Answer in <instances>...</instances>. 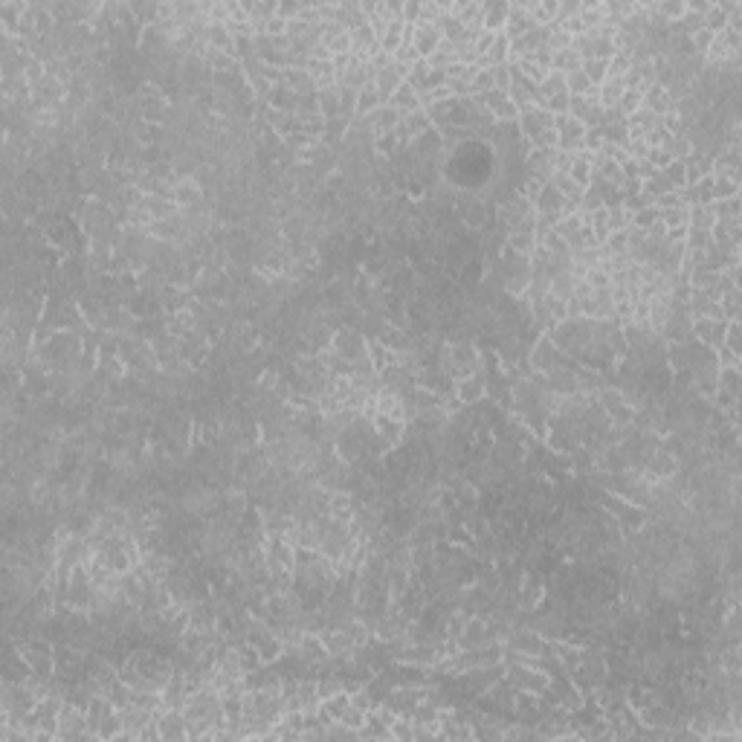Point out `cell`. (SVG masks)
Returning a JSON list of instances; mask_svg holds the SVG:
<instances>
[{
	"mask_svg": "<svg viewBox=\"0 0 742 742\" xmlns=\"http://www.w3.org/2000/svg\"><path fill=\"white\" fill-rule=\"evenodd\" d=\"M444 35H441L438 23H415V38H412V49L418 53V58H429L441 47Z\"/></svg>",
	"mask_w": 742,
	"mask_h": 742,
	"instance_id": "6da1fadb",
	"label": "cell"
},
{
	"mask_svg": "<svg viewBox=\"0 0 742 742\" xmlns=\"http://www.w3.org/2000/svg\"><path fill=\"white\" fill-rule=\"evenodd\" d=\"M725 325H728V319H708V316H702V319L693 322V334L702 340V345L716 348V345H722Z\"/></svg>",
	"mask_w": 742,
	"mask_h": 742,
	"instance_id": "7a4b0ae2",
	"label": "cell"
},
{
	"mask_svg": "<svg viewBox=\"0 0 742 742\" xmlns=\"http://www.w3.org/2000/svg\"><path fill=\"white\" fill-rule=\"evenodd\" d=\"M455 395H459L461 403H476V400H481V395H485V380L467 374L464 380L455 383Z\"/></svg>",
	"mask_w": 742,
	"mask_h": 742,
	"instance_id": "3957f363",
	"label": "cell"
},
{
	"mask_svg": "<svg viewBox=\"0 0 742 742\" xmlns=\"http://www.w3.org/2000/svg\"><path fill=\"white\" fill-rule=\"evenodd\" d=\"M583 73H586V79L592 82V87H601L606 82V76H609V61L606 58H586L583 61Z\"/></svg>",
	"mask_w": 742,
	"mask_h": 742,
	"instance_id": "277c9868",
	"label": "cell"
},
{
	"mask_svg": "<svg viewBox=\"0 0 742 742\" xmlns=\"http://www.w3.org/2000/svg\"><path fill=\"white\" fill-rule=\"evenodd\" d=\"M380 93H377V87H374V82H369L366 87H360V93H357V113L362 116V113H369V111H377L380 108Z\"/></svg>",
	"mask_w": 742,
	"mask_h": 742,
	"instance_id": "5b68a950",
	"label": "cell"
},
{
	"mask_svg": "<svg viewBox=\"0 0 742 742\" xmlns=\"http://www.w3.org/2000/svg\"><path fill=\"white\" fill-rule=\"evenodd\" d=\"M641 105H644V90H623V96L618 102V108L627 116H632L635 111H641Z\"/></svg>",
	"mask_w": 742,
	"mask_h": 742,
	"instance_id": "8992f818",
	"label": "cell"
},
{
	"mask_svg": "<svg viewBox=\"0 0 742 742\" xmlns=\"http://www.w3.org/2000/svg\"><path fill=\"white\" fill-rule=\"evenodd\" d=\"M319 111L325 113V119H334V116L340 113V93H334V90H322L319 93Z\"/></svg>",
	"mask_w": 742,
	"mask_h": 742,
	"instance_id": "52a82bcc",
	"label": "cell"
},
{
	"mask_svg": "<svg viewBox=\"0 0 742 742\" xmlns=\"http://www.w3.org/2000/svg\"><path fill=\"white\" fill-rule=\"evenodd\" d=\"M713 35H716V32H710V30H705V27H702L699 32L690 35V44H693V53L705 56V53H708V47L713 44Z\"/></svg>",
	"mask_w": 742,
	"mask_h": 742,
	"instance_id": "ba28073f",
	"label": "cell"
}]
</instances>
